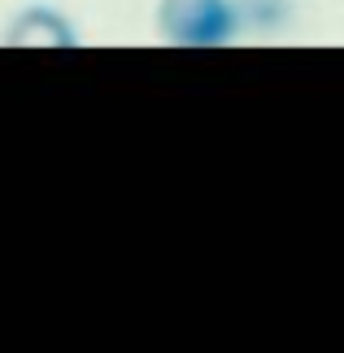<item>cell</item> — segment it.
Wrapping results in <instances>:
<instances>
[{
  "mask_svg": "<svg viewBox=\"0 0 344 353\" xmlns=\"http://www.w3.org/2000/svg\"><path fill=\"white\" fill-rule=\"evenodd\" d=\"M244 9L236 0H161L157 31L179 48H223L240 35Z\"/></svg>",
  "mask_w": 344,
  "mask_h": 353,
  "instance_id": "cell-1",
  "label": "cell"
}]
</instances>
